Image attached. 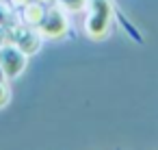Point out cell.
I'll return each mask as SVG.
<instances>
[{"label":"cell","mask_w":158,"mask_h":150,"mask_svg":"<svg viewBox=\"0 0 158 150\" xmlns=\"http://www.w3.org/2000/svg\"><path fill=\"white\" fill-rule=\"evenodd\" d=\"M89 15L85 20V33L100 42L108 35V26H110V18H113V11H110V2L108 0H89Z\"/></svg>","instance_id":"obj_1"},{"label":"cell","mask_w":158,"mask_h":150,"mask_svg":"<svg viewBox=\"0 0 158 150\" xmlns=\"http://www.w3.org/2000/svg\"><path fill=\"white\" fill-rule=\"evenodd\" d=\"M26 68V55L18 46L0 48V72L7 78H18Z\"/></svg>","instance_id":"obj_2"},{"label":"cell","mask_w":158,"mask_h":150,"mask_svg":"<svg viewBox=\"0 0 158 150\" xmlns=\"http://www.w3.org/2000/svg\"><path fill=\"white\" fill-rule=\"evenodd\" d=\"M65 31H67V15H65V11H63L61 7L50 9V11L44 15L41 24H39V35L50 37V39L63 37Z\"/></svg>","instance_id":"obj_3"},{"label":"cell","mask_w":158,"mask_h":150,"mask_svg":"<svg viewBox=\"0 0 158 150\" xmlns=\"http://www.w3.org/2000/svg\"><path fill=\"white\" fill-rule=\"evenodd\" d=\"M15 44L24 55H33L39 50V33L33 31H15Z\"/></svg>","instance_id":"obj_4"},{"label":"cell","mask_w":158,"mask_h":150,"mask_svg":"<svg viewBox=\"0 0 158 150\" xmlns=\"http://www.w3.org/2000/svg\"><path fill=\"white\" fill-rule=\"evenodd\" d=\"M44 15H46V9L41 7V2H28L24 9V22L28 26H39Z\"/></svg>","instance_id":"obj_5"},{"label":"cell","mask_w":158,"mask_h":150,"mask_svg":"<svg viewBox=\"0 0 158 150\" xmlns=\"http://www.w3.org/2000/svg\"><path fill=\"white\" fill-rule=\"evenodd\" d=\"M9 98H11V91H9L7 83H0V109H2V107H7Z\"/></svg>","instance_id":"obj_6"},{"label":"cell","mask_w":158,"mask_h":150,"mask_svg":"<svg viewBox=\"0 0 158 150\" xmlns=\"http://www.w3.org/2000/svg\"><path fill=\"white\" fill-rule=\"evenodd\" d=\"M87 2L89 0H67V9L69 11H80V9L87 7Z\"/></svg>","instance_id":"obj_7"},{"label":"cell","mask_w":158,"mask_h":150,"mask_svg":"<svg viewBox=\"0 0 158 150\" xmlns=\"http://www.w3.org/2000/svg\"><path fill=\"white\" fill-rule=\"evenodd\" d=\"M7 13H9V11H7L2 5H0V26H2V24L7 22Z\"/></svg>","instance_id":"obj_8"},{"label":"cell","mask_w":158,"mask_h":150,"mask_svg":"<svg viewBox=\"0 0 158 150\" xmlns=\"http://www.w3.org/2000/svg\"><path fill=\"white\" fill-rule=\"evenodd\" d=\"M13 5L15 7H24V5H28V0H13Z\"/></svg>","instance_id":"obj_9"},{"label":"cell","mask_w":158,"mask_h":150,"mask_svg":"<svg viewBox=\"0 0 158 150\" xmlns=\"http://www.w3.org/2000/svg\"><path fill=\"white\" fill-rule=\"evenodd\" d=\"M2 37H5V33H2V29H0V42H2Z\"/></svg>","instance_id":"obj_10"},{"label":"cell","mask_w":158,"mask_h":150,"mask_svg":"<svg viewBox=\"0 0 158 150\" xmlns=\"http://www.w3.org/2000/svg\"><path fill=\"white\" fill-rule=\"evenodd\" d=\"M39 2H46V0H39Z\"/></svg>","instance_id":"obj_11"}]
</instances>
